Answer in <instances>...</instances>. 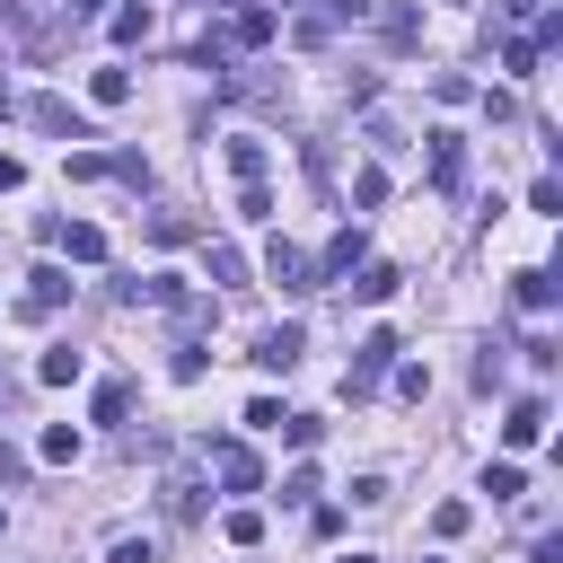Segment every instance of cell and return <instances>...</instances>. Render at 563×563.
Listing matches in <instances>:
<instances>
[{"mask_svg": "<svg viewBox=\"0 0 563 563\" xmlns=\"http://www.w3.org/2000/svg\"><path fill=\"white\" fill-rule=\"evenodd\" d=\"M396 352H405V343H396L387 325H369V334L352 343V369H343V396H369V387H378V378L396 369Z\"/></svg>", "mask_w": 563, "mask_h": 563, "instance_id": "cell-1", "label": "cell"}, {"mask_svg": "<svg viewBox=\"0 0 563 563\" xmlns=\"http://www.w3.org/2000/svg\"><path fill=\"white\" fill-rule=\"evenodd\" d=\"M264 282H273L282 299H308V290H317V255H299L290 238H273V246H264Z\"/></svg>", "mask_w": 563, "mask_h": 563, "instance_id": "cell-2", "label": "cell"}, {"mask_svg": "<svg viewBox=\"0 0 563 563\" xmlns=\"http://www.w3.org/2000/svg\"><path fill=\"white\" fill-rule=\"evenodd\" d=\"M202 466H211L229 493H255V484H264V466H255V449H246V440H202Z\"/></svg>", "mask_w": 563, "mask_h": 563, "instance_id": "cell-3", "label": "cell"}, {"mask_svg": "<svg viewBox=\"0 0 563 563\" xmlns=\"http://www.w3.org/2000/svg\"><path fill=\"white\" fill-rule=\"evenodd\" d=\"M352 18H361V0H334V9H299V18H290V44H308V53H317V44H334Z\"/></svg>", "mask_w": 563, "mask_h": 563, "instance_id": "cell-4", "label": "cell"}, {"mask_svg": "<svg viewBox=\"0 0 563 563\" xmlns=\"http://www.w3.org/2000/svg\"><path fill=\"white\" fill-rule=\"evenodd\" d=\"M44 246H62L70 264H106V229L97 220H44Z\"/></svg>", "mask_w": 563, "mask_h": 563, "instance_id": "cell-5", "label": "cell"}, {"mask_svg": "<svg viewBox=\"0 0 563 563\" xmlns=\"http://www.w3.org/2000/svg\"><path fill=\"white\" fill-rule=\"evenodd\" d=\"M361 264H369V238H361V229H334V246L317 255V290L343 282V273H361Z\"/></svg>", "mask_w": 563, "mask_h": 563, "instance_id": "cell-6", "label": "cell"}, {"mask_svg": "<svg viewBox=\"0 0 563 563\" xmlns=\"http://www.w3.org/2000/svg\"><path fill=\"white\" fill-rule=\"evenodd\" d=\"M62 299H70V273H62V264H35V273H26V290H18V308H26V317H53Z\"/></svg>", "mask_w": 563, "mask_h": 563, "instance_id": "cell-7", "label": "cell"}, {"mask_svg": "<svg viewBox=\"0 0 563 563\" xmlns=\"http://www.w3.org/2000/svg\"><path fill=\"white\" fill-rule=\"evenodd\" d=\"M431 185L440 194H466V141L457 132H431Z\"/></svg>", "mask_w": 563, "mask_h": 563, "instance_id": "cell-8", "label": "cell"}, {"mask_svg": "<svg viewBox=\"0 0 563 563\" xmlns=\"http://www.w3.org/2000/svg\"><path fill=\"white\" fill-rule=\"evenodd\" d=\"M299 352H308L299 325H264V334H255V361H264V369H299Z\"/></svg>", "mask_w": 563, "mask_h": 563, "instance_id": "cell-9", "label": "cell"}, {"mask_svg": "<svg viewBox=\"0 0 563 563\" xmlns=\"http://www.w3.org/2000/svg\"><path fill=\"white\" fill-rule=\"evenodd\" d=\"M545 422H554V413H545V396H519V405H510V422H501V440H510V449H537V440H545Z\"/></svg>", "mask_w": 563, "mask_h": 563, "instance_id": "cell-10", "label": "cell"}, {"mask_svg": "<svg viewBox=\"0 0 563 563\" xmlns=\"http://www.w3.org/2000/svg\"><path fill=\"white\" fill-rule=\"evenodd\" d=\"M510 282H519V308H528V317H545V308L563 299V282H554V264H528V273H510Z\"/></svg>", "mask_w": 563, "mask_h": 563, "instance_id": "cell-11", "label": "cell"}, {"mask_svg": "<svg viewBox=\"0 0 563 563\" xmlns=\"http://www.w3.org/2000/svg\"><path fill=\"white\" fill-rule=\"evenodd\" d=\"M229 44H238V53H255V44H273V9H255V0H238V18H229Z\"/></svg>", "mask_w": 563, "mask_h": 563, "instance_id": "cell-12", "label": "cell"}, {"mask_svg": "<svg viewBox=\"0 0 563 563\" xmlns=\"http://www.w3.org/2000/svg\"><path fill=\"white\" fill-rule=\"evenodd\" d=\"M343 282H352V299H369V308L405 290V273H396V264H361V273H343Z\"/></svg>", "mask_w": 563, "mask_h": 563, "instance_id": "cell-13", "label": "cell"}, {"mask_svg": "<svg viewBox=\"0 0 563 563\" xmlns=\"http://www.w3.org/2000/svg\"><path fill=\"white\" fill-rule=\"evenodd\" d=\"M229 176L238 185H264V141L255 132H229Z\"/></svg>", "mask_w": 563, "mask_h": 563, "instance_id": "cell-14", "label": "cell"}, {"mask_svg": "<svg viewBox=\"0 0 563 563\" xmlns=\"http://www.w3.org/2000/svg\"><path fill=\"white\" fill-rule=\"evenodd\" d=\"M70 378H79V352L70 343H44L35 352V387H70Z\"/></svg>", "mask_w": 563, "mask_h": 563, "instance_id": "cell-15", "label": "cell"}, {"mask_svg": "<svg viewBox=\"0 0 563 563\" xmlns=\"http://www.w3.org/2000/svg\"><path fill=\"white\" fill-rule=\"evenodd\" d=\"M26 123H44V132H70V141H88V123H79V114H70L62 97H35V106H26Z\"/></svg>", "mask_w": 563, "mask_h": 563, "instance_id": "cell-16", "label": "cell"}, {"mask_svg": "<svg viewBox=\"0 0 563 563\" xmlns=\"http://www.w3.org/2000/svg\"><path fill=\"white\" fill-rule=\"evenodd\" d=\"M484 493H493V501H519V493H528L519 457H493V466H484Z\"/></svg>", "mask_w": 563, "mask_h": 563, "instance_id": "cell-17", "label": "cell"}, {"mask_svg": "<svg viewBox=\"0 0 563 563\" xmlns=\"http://www.w3.org/2000/svg\"><path fill=\"white\" fill-rule=\"evenodd\" d=\"M361 9L387 26V44H413V9H405V0H361Z\"/></svg>", "mask_w": 563, "mask_h": 563, "instance_id": "cell-18", "label": "cell"}, {"mask_svg": "<svg viewBox=\"0 0 563 563\" xmlns=\"http://www.w3.org/2000/svg\"><path fill=\"white\" fill-rule=\"evenodd\" d=\"M378 202H387V167H378V158H369V167H361V176H352V211H378Z\"/></svg>", "mask_w": 563, "mask_h": 563, "instance_id": "cell-19", "label": "cell"}, {"mask_svg": "<svg viewBox=\"0 0 563 563\" xmlns=\"http://www.w3.org/2000/svg\"><path fill=\"white\" fill-rule=\"evenodd\" d=\"M211 282H220V290H246V255L220 246V238H211Z\"/></svg>", "mask_w": 563, "mask_h": 563, "instance_id": "cell-20", "label": "cell"}, {"mask_svg": "<svg viewBox=\"0 0 563 563\" xmlns=\"http://www.w3.org/2000/svg\"><path fill=\"white\" fill-rule=\"evenodd\" d=\"M35 457H44V466H70V457H79V431H70V422H53V431L35 440Z\"/></svg>", "mask_w": 563, "mask_h": 563, "instance_id": "cell-21", "label": "cell"}, {"mask_svg": "<svg viewBox=\"0 0 563 563\" xmlns=\"http://www.w3.org/2000/svg\"><path fill=\"white\" fill-rule=\"evenodd\" d=\"M220 537H229V545H264V510H246V501H238V510L220 519Z\"/></svg>", "mask_w": 563, "mask_h": 563, "instance_id": "cell-22", "label": "cell"}, {"mask_svg": "<svg viewBox=\"0 0 563 563\" xmlns=\"http://www.w3.org/2000/svg\"><path fill=\"white\" fill-rule=\"evenodd\" d=\"M106 563H158V537H150V528H132V537H114V545H106Z\"/></svg>", "mask_w": 563, "mask_h": 563, "instance_id": "cell-23", "label": "cell"}, {"mask_svg": "<svg viewBox=\"0 0 563 563\" xmlns=\"http://www.w3.org/2000/svg\"><path fill=\"white\" fill-rule=\"evenodd\" d=\"M537 62H545V53H537L528 35H510V44H501V70H510V79H537Z\"/></svg>", "mask_w": 563, "mask_h": 563, "instance_id": "cell-24", "label": "cell"}, {"mask_svg": "<svg viewBox=\"0 0 563 563\" xmlns=\"http://www.w3.org/2000/svg\"><path fill=\"white\" fill-rule=\"evenodd\" d=\"M88 97H97V106H123V97H132V70H97Z\"/></svg>", "mask_w": 563, "mask_h": 563, "instance_id": "cell-25", "label": "cell"}, {"mask_svg": "<svg viewBox=\"0 0 563 563\" xmlns=\"http://www.w3.org/2000/svg\"><path fill=\"white\" fill-rule=\"evenodd\" d=\"M431 97H440V106H466L475 79H466V70H431Z\"/></svg>", "mask_w": 563, "mask_h": 563, "instance_id": "cell-26", "label": "cell"}, {"mask_svg": "<svg viewBox=\"0 0 563 563\" xmlns=\"http://www.w3.org/2000/svg\"><path fill=\"white\" fill-rule=\"evenodd\" d=\"M528 211H537V220H563V185L537 176V185H528Z\"/></svg>", "mask_w": 563, "mask_h": 563, "instance_id": "cell-27", "label": "cell"}, {"mask_svg": "<svg viewBox=\"0 0 563 563\" xmlns=\"http://www.w3.org/2000/svg\"><path fill=\"white\" fill-rule=\"evenodd\" d=\"M150 238H158V246H185L194 220H185V211H150Z\"/></svg>", "mask_w": 563, "mask_h": 563, "instance_id": "cell-28", "label": "cell"}, {"mask_svg": "<svg viewBox=\"0 0 563 563\" xmlns=\"http://www.w3.org/2000/svg\"><path fill=\"white\" fill-rule=\"evenodd\" d=\"M123 413H132V387L106 378V387H97V422H123Z\"/></svg>", "mask_w": 563, "mask_h": 563, "instance_id": "cell-29", "label": "cell"}, {"mask_svg": "<svg viewBox=\"0 0 563 563\" xmlns=\"http://www.w3.org/2000/svg\"><path fill=\"white\" fill-rule=\"evenodd\" d=\"M282 440H290V449H317L325 422H317V413H282Z\"/></svg>", "mask_w": 563, "mask_h": 563, "instance_id": "cell-30", "label": "cell"}, {"mask_svg": "<svg viewBox=\"0 0 563 563\" xmlns=\"http://www.w3.org/2000/svg\"><path fill=\"white\" fill-rule=\"evenodd\" d=\"M167 510L194 519V510H202V484H194V475H167Z\"/></svg>", "mask_w": 563, "mask_h": 563, "instance_id": "cell-31", "label": "cell"}, {"mask_svg": "<svg viewBox=\"0 0 563 563\" xmlns=\"http://www.w3.org/2000/svg\"><path fill=\"white\" fill-rule=\"evenodd\" d=\"M106 26H114V44H141V35H150V9H114Z\"/></svg>", "mask_w": 563, "mask_h": 563, "instance_id": "cell-32", "label": "cell"}, {"mask_svg": "<svg viewBox=\"0 0 563 563\" xmlns=\"http://www.w3.org/2000/svg\"><path fill=\"white\" fill-rule=\"evenodd\" d=\"M238 220H273V185H238Z\"/></svg>", "mask_w": 563, "mask_h": 563, "instance_id": "cell-33", "label": "cell"}, {"mask_svg": "<svg viewBox=\"0 0 563 563\" xmlns=\"http://www.w3.org/2000/svg\"><path fill=\"white\" fill-rule=\"evenodd\" d=\"M387 378H396V396H431V369H422V361H396Z\"/></svg>", "mask_w": 563, "mask_h": 563, "instance_id": "cell-34", "label": "cell"}, {"mask_svg": "<svg viewBox=\"0 0 563 563\" xmlns=\"http://www.w3.org/2000/svg\"><path fill=\"white\" fill-rule=\"evenodd\" d=\"M167 369H176V378H202L211 361H202V343H176V352H167Z\"/></svg>", "mask_w": 563, "mask_h": 563, "instance_id": "cell-35", "label": "cell"}, {"mask_svg": "<svg viewBox=\"0 0 563 563\" xmlns=\"http://www.w3.org/2000/svg\"><path fill=\"white\" fill-rule=\"evenodd\" d=\"M466 519H475L466 501H440V510H431V528H440V537H466Z\"/></svg>", "mask_w": 563, "mask_h": 563, "instance_id": "cell-36", "label": "cell"}, {"mask_svg": "<svg viewBox=\"0 0 563 563\" xmlns=\"http://www.w3.org/2000/svg\"><path fill=\"white\" fill-rule=\"evenodd\" d=\"M18 475H26V457H18L9 440H0V484H18Z\"/></svg>", "mask_w": 563, "mask_h": 563, "instance_id": "cell-37", "label": "cell"}, {"mask_svg": "<svg viewBox=\"0 0 563 563\" xmlns=\"http://www.w3.org/2000/svg\"><path fill=\"white\" fill-rule=\"evenodd\" d=\"M9 185H26V158H9V150H0V194H9Z\"/></svg>", "mask_w": 563, "mask_h": 563, "instance_id": "cell-38", "label": "cell"}, {"mask_svg": "<svg viewBox=\"0 0 563 563\" xmlns=\"http://www.w3.org/2000/svg\"><path fill=\"white\" fill-rule=\"evenodd\" d=\"M528 563H563V537H537V545H528Z\"/></svg>", "mask_w": 563, "mask_h": 563, "instance_id": "cell-39", "label": "cell"}, {"mask_svg": "<svg viewBox=\"0 0 563 563\" xmlns=\"http://www.w3.org/2000/svg\"><path fill=\"white\" fill-rule=\"evenodd\" d=\"M501 18H537V0H501Z\"/></svg>", "mask_w": 563, "mask_h": 563, "instance_id": "cell-40", "label": "cell"}, {"mask_svg": "<svg viewBox=\"0 0 563 563\" xmlns=\"http://www.w3.org/2000/svg\"><path fill=\"white\" fill-rule=\"evenodd\" d=\"M334 563H378V554H334Z\"/></svg>", "mask_w": 563, "mask_h": 563, "instance_id": "cell-41", "label": "cell"}, {"mask_svg": "<svg viewBox=\"0 0 563 563\" xmlns=\"http://www.w3.org/2000/svg\"><path fill=\"white\" fill-rule=\"evenodd\" d=\"M0 528H9V519H0Z\"/></svg>", "mask_w": 563, "mask_h": 563, "instance_id": "cell-42", "label": "cell"}]
</instances>
